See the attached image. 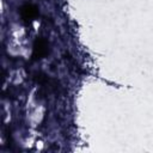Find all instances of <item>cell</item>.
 <instances>
[{
  "mask_svg": "<svg viewBox=\"0 0 153 153\" xmlns=\"http://www.w3.org/2000/svg\"><path fill=\"white\" fill-rule=\"evenodd\" d=\"M45 54H47V44H45V42L42 41V39L37 41L36 44H35V48H33V56L36 59H39Z\"/></svg>",
  "mask_w": 153,
  "mask_h": 153,
  "instance_id": "cell-1",
  "label": "cell"
},
{
  "mask_svg": "<svg viewBox=\"0 0 153 153\" xmlns=\"http://www.w3.org/2000/svg\"><path fill=\"white\" fill-rule=\"evenodd\" d=\"M20 13H22V16H23L24 19H31L32 17L36 16L37 8L35 6H32V5H25L24 7H22Z\"/></svg>",
  "mask_w": 153,
  "mask_h": 153,
  "instance_id": "cell-2",
  "label": "cell"
}]
</instances>
